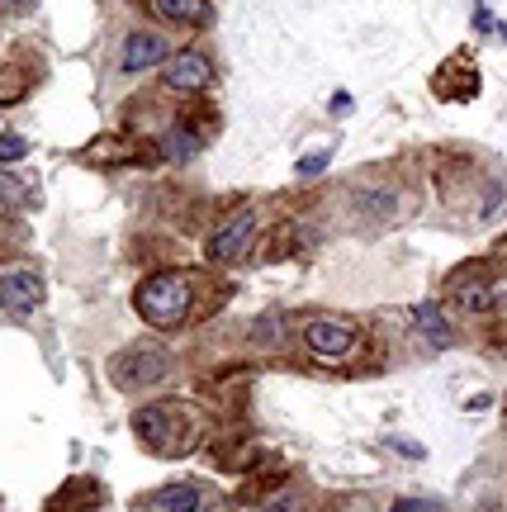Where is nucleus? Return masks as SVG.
<instances>
[{"instance_id":"2eb2a0df","label":"nucleus","mask_w":507,"mask_h":512,"mask_svg":"<svg viewBox=\"0 0 507 512\" xmlns=\"http://www.w3.org/2000/svg\"><path fill=\"white\" fill-rule=\"evenodd\" d=\"M327 157H332V152H318V157H304V162H299V171H304V176H313V171H323V166H327Z\"/></svg>"},{"instance_id":"9d476101","label":"nucleus","mask_w":507,"mask_h":512,"mask_svg":"<svg viewBox=\"0 0 507 512\" xmlns=\"http://www.w3.org/2000/svg\"><path fill=\"white\" fill-rule=\"evenodd\" d=\"M152 10L171 24H204L209 19V5L204 0H152Z\"/></svg>"},{"instance_id":"9b49d317","label":"nucleus","mask_w":507,"mask_h":512,"mask_svg":"<svg viewBox=\"0 0 507 512\" xmlns=\"http://www.w3.org/2000/svg\"><path fill=\"white\" fill-rule=\"evenodd\" d=\"M413 318H417V328H422V337H427L432 347H451V328H446V318H441L436 304H417Z\"/></svg>"},{"instance_id":"39448f33","label":"nucleus","mask_w":507,"mask_h":512,"mask_svg":"<svg viewBox=\"0 0 507 512\" xmlns=\"http://www.w3.org/2000/svg\"><path fill=\"white\" fill-rule=\"evenodd\" d=\"M304 342H308V351L337 361V356H346V351L356 347V332L346 328V323H337V318H313L304 328Z\"/></svg>"},{"instance_id":"f257e3e1","label":"nucleus","mask_w":507,"mask_h":512,"mask_svg":"<svg viewBox=\"0 0 507 512\" xmlns=\"http://www.w3.org/2000/svg\"><path fill=\"white\" fill-rule=\"evenodd\" d=\"M133 427H138V437H143L147 446L171 451V456L190 451L195 437H200V418H195L190 403H147L143 413L133 418Z\"/></svg>"},{"instance_id":"dca6fc26","label":"nucleus","mask_w":507,"mask_h":512,"mask_svg":"<svg viewBox=\"0 0 507 512\" xmlns=\"http://www.w3.org/2000/svg\"><path fill=\"white\" fill-rule=\"evenodd\" d=\"M389 512H432V503H422V498H403V503H394Z\"/></svg>"},{"instance_id":"6e6552de","label":"nucleus","mask_w":507,"mask_h":512,"mask_svg":"<svg viewBox=\"0 0 507 512\" xmlns=\"http://www.w3.org/2000/svg\"><path fill=\"white\" fill-rule=\"evenodd\" d=\"M166 57V38L157 34H133L124 43V72H147V67H157Z\"/></svg>"},{"instance_id":"6ab92c4d","label":"nucleus","mask_w":507,"mask_h":512,"mask_svg":"<svg viewBox=\"0 0 507 512\" xmlns=\"http://www.w3.org/2000/svg\"><path fill=\"white\" fill-rule=\"evenodd\" d=\"M271 512H299V508H294V503H275Z\"/></svg>"},{"instance_id":"4468645a","label":"nucleus","mask_w":507,"mask_h":512,"mask_svg":"<svg viewBox=\"0 0 507 512\" xmlns=\"http://www.w3.org/2000/svg\"><path fill=\"white\" fill-rule=\"evenodd\" d=\"M460 304H465V309H489V290H484V285H470V290L460 294Z\"/></svg>"},{"instance_id":"1a4fd4ad","label":"nucleus","mask_w":507,"mask_h":512,"mask_svg":"<svg viewBox=\"0 0 507 512\" xmlns=\"http://www.w3.org/2000/svg\"><path fill=\"white\" fill-rule=\"evenodd\" d=\"M200 147H204V138L195 133L190 124H176V128H166V138H162V152H166V162H176V166H185V162H195L200 157Z\"/></svg>"},{"instance_id":"20e7f679","label":"nucleus","mask_w":507,"mask_h":512,"mask_svg":"<svg viewBox=\"0 0 507 512\" xmlns=\"http://www.w3.org/2000/svg\"><path fill=\"white\" fill-rule=\"evenodd\" d=\"M252 233H256V214H252V209H242V214H233V219L214 233L209 256H214V261H237V256L252 247Z\"/></svg>"},{"instance_id":"f3484780","label":"nucleus","mask_w":507,"mask_h":512,"mask_svg":"<svg viewBox=\"0 0 507 512\" xmlns=\"http://www.w3.org/2000/svg\"><path fill=\"white\" fill-rule=\"evenodd\" d=\"M394 446H399V456H408V460H422V456H427L417 441H394Z\"/></svg>"},{"instance_id":"ddd939ff","label":"nucleus","mask_w":507,"mask_h":512,"mask_svg":"<svg viewBox=\"0 0 507 512\" xmlns=\"http://www.w3.org/2000/svg\"><path fill=\"white\" fill-rule=\"evenodd\" d=\"M24 152H29V143H24V138H15V133H10V138H0V162H19Z\"/></svg>"},{"instance_id":"f8f14e48","label":"nucleus","mask_w":507,"mask_h":512,"mask_svg":"<svg viewBox=\"0 0 507 512\" xmlns=\"http://www.w3.org/2000/svg\"><path fill=\"white\" fill-rule=\"evenodd\" d=\"M157 512H200V489L195 484H171L157 498Z\"/></svg>"},{"instance_id":"7ed1b4c3","label":"nucleus","mask_w":507,"mask_h":512,"mask_svg":"<svg viewBox=\"0 0 507 512\" xmlns=\"http://www.w3.org/2000/svg\"><path fill=\"white\" fill-rule=\"evenodd\" d=\"M162 375H166V351H157V347H138V351H128V356L114 361V380L124 384V389L157 384Z\"/></svg>"},{"instance_id":"0eeeda50","label":"nucleus","mask_w":507,"mask_h":512,"mask_svg":"<svg viewBox=\"0 0 507 512\" xmlns=\"http://www.w3.org/2000/svg\"><path fill=\"white\" fill-rule=\"evenodd\" d=\"M166 86H171V91H204V86H209V57L176 53L171 67H166Z\"/></svg>"},{"instance_id":"423d86ee","label":"nucleus","mask_w":507,"mask_h":512,"mask_svg":"<svg viewBox=\"0 0 507 512\" xmlns=\"http://www.w3.org/2000/svg\"><path fill=\"white\" fill-rule=\"evenodd\" d=\"M0 304L10 313H34L43 304V280L34 271H5L0 275Z\"/></svg>"},{"instance_id":"f03ea898","label":"nucleus","mask_w":507,"mask_h":512,"mask_svg":"<svg viewBox=\"0 0 507 512\" xmlns=\"http://www.w3.org/2000/svg\"><path fill=\"white\" fill-rule=\"evenodd\" d=\"M133 304H138V313H143L152 328H176L185 313H190V285H185L181 275H152V280L138 285Z\"/></svg>"},{"instance_id":"a211bd4d","label":"nucleus","mask_w":507,"mask_h":512,"mask_svg":"<svg viewBox=\"0 0 507 512\" xmlns=\"http://www.w3.org/2000/svg\"><path fill=\"white\" fill-rule=\"evenodd\" d=\"M5 5H15V10H29V5H34V0H5Z\"/></svg>"}]
</instances>
